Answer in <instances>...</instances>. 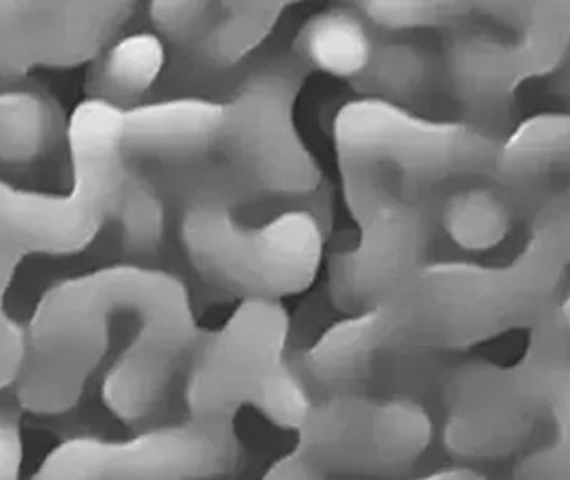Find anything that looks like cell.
<instances>
[{
	"instance_id": "6da1fadb",
	"label": "cell",
	"mask_w": 570,
	"mask_h": 480,
	"mask_svg": "<svg viewBox=\"0 0 570 480\" xmlns=\"http://www.w3.org/2000/svg\"><path fill=\"white\" fill-rule=\"evenodd\" d=\"M129 335L107 372L104 404L136 424L157 411L197 339L189 291L153 265H109L50 287L26 329V357L13 384L22 411L69 412L109 349L114 332Z\"/></svg>"
},
{
	"instance_id": "7a4b0ae2",
	"label": "cell",
	"mask_w": 570,
	"mask_h": 480,
	"mask_svg": "<svg viewBox=\"0 0 570 480\" xmlns=\"http://www.w3.org/2000/svg\"><path fill=\"white\" fill-rule=\"evenodd\" d=\"M518 291L501 265L424 264L371 307L332 325L302 372L327 394L367 381L382 361L411 351H455L511 331Z\"/></svg>"
},
{
	"instance_id": "3957f363",
	"label": "cell",
	"mask_w": 570,
	"mask_h": 480,
	"mask_svg": "<svg viewBox=\"0 0 570 480\" xmlns=\"http://www.w3.org/2000/svg\"><path fill=\"white\" fill-rule=\"evenodd\" d=\"M183 180L180 239L206 281L247 297L281 301L315 281L324 257L321 224L305 210L281 214L264 226L236 217L227 169L193 167Z\"/></svg>"
},
{
	"instance_id": "277c9868",
	"label": "cell",
	"mask_w": 570,
	"mask_h": 480,
	"mask_svg": "<svg viewBox=\"0 0 570 480\" xmlns=\"http://www.w3.org/2000/svg\"><path fill=\"white\" fill-rule=\"evenodd\" d=\"M569 37L566 2L471 3L445 29L442 84L468 123L502 136L519 87L558 72Z\"/></svg>"
},
{
	"instance_id": "5b68a950",
	"label": "cell",
	"mask_w": 570,
	"mask_h": 480,
	"mask_svg": "<svg viewBox=\"0 0 570 480\" xmlns=\"http://www.w3.org/2000/svg\"><path fill=\"white\" fill-rule=\"evenodd\" d=\"M126 110L100 99L77 104L67 124L72 180L66 194L19 189L0 179V247L30 254L82 251L114 219L129 177Z\"/></svg>"
},
{
	"instance_id": "8992f818",
	"label": "cell",
	"mask_w": 570,
	"mask_h": 480,
	"mask_svg": "<svg viewBox=\"0 0 570 480\" xmlns=\"http://www.w3.org/2000/svg\"><path fill=\"white\" fill-rule=\"evenodd\" d=\"M288 315L277 298L247 297L216 331L197 335L187 365L189 415L234 422L254 409L297 431L312 401L304 374L285 357Z\"/></svg>"
},
{
	"instance_id": "52a82bcc",
	"label": "cell",
	"mask_w": 570,
	"mask_h": 480,
	"mask_svg": "<svg viewBox=\"0 0 570 480\" xmlns=\"http://www.w3.org/2000/svg\"><path fill=\"white\" fill-rule=\"evenodd\" d=\"M332 136L338 169L387 177L409 194L492 179L504 140L468 120L424 119L364 97L338 110Z\"/></svg>"
},
{
	"instance_id": "ba28073f",
	"label": "cell",
	"mask_w": 570,
	"mask_h": 480,
	"mask_svg": "<svg viewBox=\"0 0 570 480\" xmlns=\"http://www.w3.org/2000/svg\"><path fill=\"white\" fill-rule=\"evenodd\" d=\"M305 82V66L295 56L261 60L234 89L217 153L227 170L271 196L314 193L322 170L302 140L295 106Z\"/></svg>"
},
{
	"instance_id": "9c48e42d",
	"label": "cell",
	"mask_w": 570,
	"mask_h": 480,
	"mask_svg": "<svg viewBox=\"0 0 570 480\" xmlns=\"http://www.w3.org/2000/svg\"><path fill=\"white\" fill-rule=\"evenodd\" d=\"M342 187L358 241L328 265V292L354 315L391 294L424 265L431 241L428 216L391 180L342 170Z\"/></svg>"
},
{
	"instance_id": "30bf717a",
	"label": "cell",
	"mask_w": 570,
	"mask_h": 480,
	"mask_svg": "<svg viewBox=\"0 0 570 480\" xmlns=\"http://www.w3.org/2000/svg\"><path fill=\"white\" fill-rule=\"evenodd\" d=\"M239 455L234 422L189 415L124 441L69 439L30 480H203L233 471Z\"/></svg>"
},
{
	"instance_id": "8fae6325",
	"label": "cell",
	"mask_w": 570,
	"mask_h": 480,
	"mask_svg": "<svg viewBox=\"0 0 570 480\" xmlns=\"http://www.w3.org/2000/svg\"><path fill=\"white\" fill-rule=\"evenodd\" d=\"M295 432V449L325 474L395 476L428 451L434 424L414 399L341 392L314 402Z\"/></svg>"
},
{
	"instance_id": "7c38bea8",
	"label": "cell",
	"mask_w": 570,
	"mask_h": 480,
	"mask_svg": "<svg viewBox=\"0 0 570 480\" xmlns=\"http://www.w3.org/2000/svg\"><path fill=\"white\" fill-rule=\"evenodd\" d=\"M129 0H0V90L33 69H67L96 60L136 13Z\"/></svg>"
},
{
	"instance_id": "4fadbf2b",
	"label": "cell",
	"mask_w": 570,
	"mask_h": 480,
	"mask_svg": "<svg viewBox=\"0 0 570 480\" xmlns=\"http://www.w3.org/2000/svg\"><path fill=\"white\" fill-rule=\"evenodd\" d=\"M226 104L179 97L126 110L129 157L189 164L219 149Z\"/></svg>"
},
{
	"instance_id": "5bb4252c",
	"label": "cell",
	"mask_w": 570,
	"mask_h": 480,
	"mask_svg": "<svg viewBox=\"0 0 570 480\" xmlns=\"http://www.w3.org/2000/svg\"><path fill=\"white\" fill-rule=\"evenodd\" d=\"M495 180L529 213L570 187V114H542L524 120L502 140Z\"/></svg>"
},
{
	"instance_id": "9a60e30c",
	"label": "cell",
	"mask_w": 570,
	"mask_h": 480,
	"mask_svg": "<svg viewBox=\"0 0 570 480\" xmlns=\"http://www.w3.org/2000/svg\"><path fill=\"white\" fill-rule=\"evenodd\" d=\"M375 42L371 22L355 6H328L302 22L294 53L305 67L354 82L371 62Z\"/></svg>"
},
{
	"instance_id": "2e32d148",
	"label": "cell",
	"mask_w": 570,
	"mask_h": 480,
	"mask_svg": "<svg viewBox=\"0 0 570 480\" xmlns=\"http://www.w3.org/2000/svg\"><path fill=\"white\" fill-rule=\"evenodd\" d=\"M67 124L56 97L39 87L0 90V164L32 166L67 144Z\"/></svg>"
},
{
	"instance_id": "e0dca14e",
	"label": "cell",
	"mask_w": 570,
	"mask_h": 480,
	"mask_svg": "<svg viewBox=\"0 0 570 480\" xmlns=\"http://www.w3.org/2000/svg\"><path fill=\"white\" fill-rule=\"evenodd\" d=\"M522 216L528 210L494 177L449 187L439 210L442 229L468 251L494 248Z\"/></svg>"
},
{
	"instance_id": "ac0fdd59",
	"label": "cell",
	"mask_w": 570,
	"mask_h": 480,
	"mask_svg": "<svg viewBox=\"0 0 570 480\" xmlns=\"http://www.w3.org/2000/svg\"><path fill=\"white\" fill-rule=\"evenodd\" d=\"M364 99L405 107L431 99L442 84L441 57L409 39L377 42L367 69L352 82Z\"/></svg>"
},
{
	"instance_id": "d6986e66",
	"label": "cell",
	"mask_w": 570,
	"mask_h": 480,
	"mask_svg": "<svg viewBox=\"0 0 570 480\" xmlns=\"http://www.w3.org/2000/svg\"><path fill=\"white\" fill-rule=\"evenodd\" d=\"M167 62L164 39L136 32L114 40L96 60L86 79L87 97L129 110L153 89Z\"/></svg>"
},
{
	"instance_id": "ffe728a7",
	"label": "cell",
	"mask_w": 570,
	"mask_h": 480,
	"mask_svg": "<svg viewBox=\"0 0 570 480\" xmlns=\"http://www.w3.org/2000/svg\"><path fill=\"white\" fill-rule=\"evenodd\" d=\"M284 9L277 2L216 3L213 20L190 52L207 69H233L273 36Z\"/></svg>"
},
{
	"instance_id": "44dd1931",
	"label": "cell",
	"mask_w": 570,
	"mask_h": 480,
	"mask_svg": "<svg viewBox=\"0 0 570 480\" xmlns=\"http://www.w3.org/2000/svg\"><path fill=\"white\" fill-rule=\"evenodd\" d=\"M112 223L132 264L156 261L169 241V210L163 190L142 173L130 170Z\"/></svg>"
},
{
	"instance_id": "7402d4cb",
	"label": "cell",
	"mask_w": 570,
	"mask_h": 480,
	"mask_svg": "<svg viewBox=\"0 0 570 480\" xmlns=\"http://www.w3.org/2000/svg\"><path fill=\"white\" fill-rule=\"evenodd\" d=\"M471 3L428 2V0H385L355 3L362 16L375 27L392 32L421 29H449L468 13Z\"/></svg>"
},
{
	"instance_id": "603a6c76",
	"label": "cell",
	"mask_w": 570,
	"mask_h": 480,
	"mask_svg": "<svg viewBox=\"0 0 570 480\" xmlns=\"http://www.w3.org/2000/svg\"><path fill=\"white\" fill-rule=\"evenodd\" d=\"M216 2H154L149 16L157 32L167 42L193 50L213 20Z\"/></svg>"
},
{
	"instance_id": "cb8c5ba5",
	"label": "cell",
	"mask_w": 570,
	"mask_h": 480,
	"mask_svg": "<svg viewBox=\"0 0 570 480\" xmlns=\"http://www.w3.org/2000/svg\"><path fill=\"white\" fill-rule=\"evenodd\" d=\"M3 392V391H2ZM0 392V480H20L23 442L20 432V405Z\"/></svg>"
},
{
	"instance_id": "d4e9b609",
	"label": "cell",
	"mask_w": 570,
	"mask_h": 480,
	"mask_svg": "<svg viewBox=\"0 0 570 480\" xmlns=\"http://www.w3.org/2000/svg\"><path fill=\"white\" fill-rule=\"evenodd\" d=\"M23 261L22 255L9 248L0 247V344L20 341L26 335V329L20 327L6 311V295L12 285L17 267Z\"/></svg>"
},
{
	"instance_id": "484cf974",
	"label": "cell",
	"mask_w": 570,
	"mask_h": 480,
	"mask_svg": "<svg viewBox=\"0 0 570 480\" xmlns=\"http://www.w3.org/2000/svg\"><path fill=\"white\" fill-rule=\"evenodd\" d=\"M263 480H327V474L294 449L291 454L279 459Z\"/></svg>"
},
{
	"instance_id": "4316f807",
	"label": "cell",
	"mask_w": 570,
	"mask_h": 480,
	"mask_svg": "<svg viewBox=\"0 0 570 480\" xmlns=\"http://www.w3.org/2000/svg\"><path fill=\"white\" fill-rule=\"evenodd\" d=\"M569 10V22H570V3H568ZM554 80V89L558 92V96H561L562 99L568 100L570 102V37H569V49L568 53H566L564 62L559 67L558 72L552 77Z\"/></svg>"
},
{
	"instance_id": "83f0119b",
	"label": "cell",
	"mask_w": 570,
	"mask_h": 480,
	"mask_svg": "<svg viewBox=\"0 0 570 480\" xmlns=\"http://www.w3.org/2000/svg\"><path fill=\"white\" fill-rule=\"evenodd\" d=\"M414 480H488L469 469H445V471L434 472V474L424 476Z\"/></svg>"
},
{
	"instance_id": "f1b7e54d",
	"label": "cell",
	"mask_w": 570,
	"mask_h": 480,
	"mask_svg": "<svg viewBox=\"0 0 570 480\" xmlns=\"http://www.w3.org/2000/svg\"><path fill=\"white\" fill-rule=\"evenodd\" d=\"M559 317H561L562 322L570 329V291L569 294L566 295L564 301H562L561 307H559Z\"/></svg>"
}]
</instances>
